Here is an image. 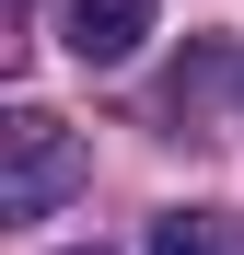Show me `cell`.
Wrapping results in <instances>:
<instances>
[{"label":"cell","mask_w":244,"mask_h":255,"mask_svg":"<svg viewBox=\"0 0 244 255\" xmlns=\"http://www.w3.org/2000/svg\"><path fill=\"white\" fill-rule=\"evenodd\" d=\"M151 255H233V244H221L210 209H163V221H151Z\"/></svg>","instance_id":"obj_3"},{"label":"cell","mask_w":244,"mask_h":255,"mask_svg":"<svg viewBox=\"0 0 244 255\" xmlns=\"http://www.w3.org/2000/svg\"><path fill=\"white\" fill-rule=\"evenodd\" d=\"M81 186V128L47 105H12L0 116V209L12 221H47V209Z\"/></svg>","instance_id":"obj_1"},{"label":"cell","mask_w":244,"mask_h":255,"mask_svg":"<svg viewBox=\"0 0 244 255\" xmlns=\"http://www.w3.org/2000/svg\"><path fill=\"white\" fill-rule=\"evenodd\" d=\"M81 255H93V244H81Z\"/></svg>","instance_id":"obj_4"},{"label":"cell","mask_w":244,"mask_h":255,"mask_svg":"<svg viewBox=\"0 0 244 255\" xmlns=\"http://www.w3.org/2000/svg\"><path fill=\"white\" fill-rule=\"evenodd\" d=\"M140 35H151V0H70V12H58V47H70L81 70L140 58Z\"/></svg>","instance_id":"obj_2"}]
</instances>
